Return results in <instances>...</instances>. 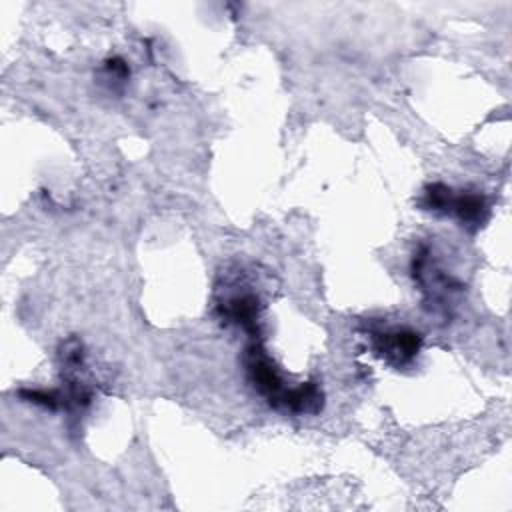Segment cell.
<instances>
[{
  "label": "cell",
  "instance_id": "obj_1",
  "mask_svg": "<svg viewBox=\"0 0 512 512\" xmlns=\"http://www.w3.org/2000/svg\"><path fill=\"white\" fill-rule=\"evenodd\" d=\"M426 206L436 212H454L466 224H482L486 218V202L476 194L454 196L450 188L430 186L426 192Z\"/></svg>",
  "mask_w": 512,
  "mask_h": 512
},
{
  "label": "cell",
  "instance_id": "obj_2",
  "mask_svg": "<svg viewBox=\"0 0 512 512\" xmlns=\"http://www.w3.org/2000/svg\"><path fill=\"white\" fill-rule=\"evenodd\" d=\"M420 348V336L412 332H386L378 334V352L394 364L408 362Z\"/></svg>",
  "mask_w": 512,
  "mask_h": 512
}]
</instances>
